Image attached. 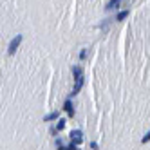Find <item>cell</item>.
I'll use <instances>...</instances> for the list:
<instances>
[{
	"instance_id": "6da1fadb",
	"label": "cell",
	"mask_w": 150,
	"mask_h": 150,
	"mask_svg": "<svg viewBox=\"0 0 150 150\" xmlns=\"http://www.w3.org/2000/svg\"><path fill=\"white\" fill-rule=\"evenodd\" d=\"M22 40H24L22 35H16L11 42H9V47H7V54H9V56H13L15 52H16V49L20 47V44H22Z\"/></svg>"
},
{
	"instance_id": "7a4b0ae2",
	"label": "cell",
	"mask_w": 150,
	"mask_h": 150,
	"mask_svg": "<svg viewBox=\"0 0 150 150\" xmlns=\"http://www.w3.org/2000/svg\"><path fill=\"white\" fill-rule=\"evenodd\" d=\"M71 143L76 145V146L81 145V143H83V132L78 130V128H76V130H72V132H71Z\"/></svg>"
},
{
	"instance_id": "3957f363",
	"label": "cell",
	"mask_w": 150,
	"mask_h": 150,
	"mask_svg": "<svg viewBox=\"0 0 150 150\" xmlns=\"http://www.w3.org/2000/svg\"><path fill=\"white\" fill-rule=\"evenodd\" d=\"M83 83H85V78L83 76H80V78H76V85H74V89H72V92H71V96H76L80 91H81V87H83Z\"/></svg>"
},
{
	"instance_id": "277c9868",
	"label": "cell",
	"mask_w": 150,
	"mask_h": 150,
	"mask_svg": "<svg viewBox=\"0 0 150 150\" xmlns=\"http://www.w3.org/2000/svg\"><path fill=\"white\" fill-rule=\"evenodd\" d=\"M63 110L69 114V117H74V105H72L71 100H65V103H63Z\"/></svg>"
},
{
	"instance_id": "5b68a950",
	"label": "cell",
	"mask_w": 150,
	"mask_h": 150,
	"mask_svg": "<svg viewBox=\"0 0 150 150\" xmlns=\"http://www.w3.org/2000/svg\"><path fill=\"white\" fill-rule=\"evenodd\" d=\"M72 76H74V80H76V78H80V76H83V69L80 67V65H72Z\"/></svg>"
},
{
	"instance_id": "8992f818",
	"label": "cell",
	"mask_w": 150,
	"mask_h": 150,
	"mask_svg": "<svg viewBox=\"0 0 150 150\" xmlns=\"http://www.w3.org/2000/svg\"><path fill=\"white\" fill-rule=\"evenodd\" d=\"M58 117H60V112L56 110V112H51V114H47V116L44 117V121H45V123H49V121H56Z\"/></svg>"
},
{
	"instance_id": "52a82bcc",
	"label": "cell",
	"mask_w": 150,
	"mask_h": 150,
	"mask_svg": "<svg viewBox=\"0 0 150 150\" xmlns=\"http://www.w3.org/2000/svg\"><path fill=\"white\" fill-rule=\"evenodd\" d=\"M123 2V0H109V2H107V6H105V9H114V7H120V4Z\"/></svg>"
},
{
	"instance_id": "ba28073f",
	"label": "cell",
	"mask_w": 150,
	"mask_h": 150,
	"mask_svg": "<svg viewBox=\"0 0 150 150\" xmlns=\"http://www.w3.org/2000/svg\"><path fill=\"white\" fill-rule=\"evenodd\" d=\"M63 128H65V120H62V117H60L58 123H56V127H54V130L58 132V130H63Z\"/></svg>"
},
{
	"instance_id": "9c48e42d",
	"label": "cell",
	"mask_w": 150,
	"mask_h": 150,
	"mask_svg": "<svg viewBox=\"0 0 150 150\" xmlns=\"http://www.w3.org/2000/svg\"><path fill=\"white\" fill-rule=\"evenodd\" d=\"M127 16H128V11H121V13L116 15V20H117V22H121V20H125Z\"/></svg>"
},
{
	"instance_id": "30bf717a",
	"label": "cell",
	"mask_w": 150,
	"mask_h": 150,
	"mask_svg": "<svg viewBox=\"0 0 150 150\" xmlns=\"http://www.w3.org/2000/svg\"><path fill=\"white\" fill-rule=\"evenodd\" d=\"M58 150H78V146H76V145H72V143H71L69 146H62V145H60Z\"/></svg>"
},
{
	"instance_id": "8fae6325",
	"label": "cell",
	"mask_w": 150,
	"mask_h": 150,
	"mask_svg": "<svg viewBox=\"0 0 150 150\" xmlns=\"http://www.w3.org/2000/svg\"><path fill=\"white\" fill-rule=\"evenodd\" d=\"M148 139H150V132H146V134L141 137V143H148Z\"/></svg>"
},
{
	"instance_id": "7c38bea8",
	"label": "cell",
	"mask_w": 150,
	"mask_h": 150,
	"mask_svg": "<svg viewBox=\"0 0 150 150\" xmlns=\"http://www.w3.org/2000/svg\"><path fill=\"white\" fill-rule=\"evenodd\" d=\"M80 58H81V60H85V58H87V49H83V51L80 52Z\"/></svg>"
}]
</instances>
